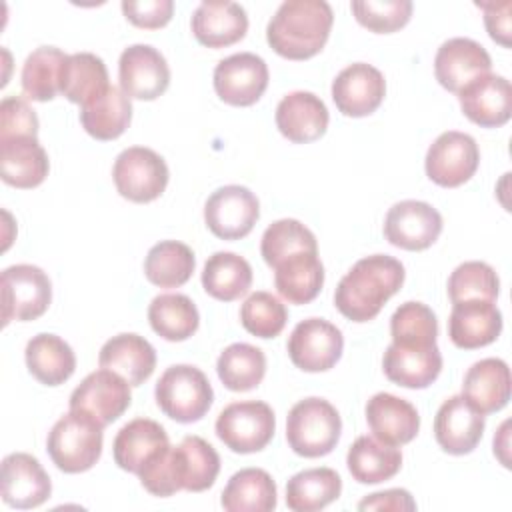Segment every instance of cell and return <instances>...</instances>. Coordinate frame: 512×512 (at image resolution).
I'll use <instances>...</instances> for the list:
<instances>
[{"label": "cell", "instance_id": "obj_1", "mask_svg": "<svg viewBox=\"0 0 512 512\" xmlns=\"http://www.w3.org/2000/svg\"><path fill=\"white\" fill-rule=\"evenodd\" d=\"M404 266L388 254L360 258L338 282L334 304L352 322L374 320L404 284Z\"/></svg>", "mask_w": 512, "mask_h": 512}, {"label": "cell", "instance_id": "obj_2", "mask_svg": "<svg viewBox=\"0 0 512 512\" xmlns=\"http://www.w3.org/2000/svg\"><path fill=\"white\" fill-rule=\"evenodd\" d=\"M332 22V8L324 0H286L270 18L266 40L276 54L306 60L324 48Z\"/></svg>", "mask_w": 512, "mask_h": 512}, {"label": "cell", "instance_id": "obj_3", "mask_svg": "<svg viewBox=\"0 0 512 512\" xmlns=\"http://www.w3.org/2000/svg\"><path fill=\"white\" fill-rule=\"evenodd\" d=\"M342 432L338 410L324 398L310 396L296 402L286 416V440L294 454L320 458L330 454Z\"/></svg>", "mask_w": 512, "mask_h": 512}, {"label": "cell", "instance_id": "obj_4", "mask_svg": "<svg viewBox=\"0 0 512 512\" xmlns=\"http://www.w3.org/2000/svg\"><path fill=\"white\" fill-rule=\"evenodd\" d=\"M102 430L92 418L70 410L48 432V456L66 474L86 472L102 454Z\"/></svg>", "mask_w": 512, "mask_h": 512}, {"label": "cell", "instance_id": "obj_5", "mask_svg": "<svg viewBox=\"0 0 512 512\" xmlns=\"http://www.w3.org/2000/svg\"><path fill=\"white\" fill-rule=\"evenodd\" d=\"M158 408L172 420L190 424L212 406L214 390L206 374L190 364H174L162 372L154 388Z\"/></svg>", "mask_w": 512, "mask_h": 512}, {"label": "cell", "instance_id": "obj_6", "mask_svg": "<svg viewBox=\"0 0 512 512\" xmlns=\"http://www.w3.org/2000/svg\"><path fill=\"white\" fill-rule=\"evenodd\" d=\"M214 428L226 448L238 454H252L268 446L276 430V418L266 402L242 400L228 404L218 414Z\"/></svg>", "mask_w": 512, "mask_h": 512}, {"label": "cell", "instance_id": "obj_7", "mask_svg": "<svg viewBox=\"0 0 512 512\" xmlns=\"http://www.w3.org/2000/svg\"><path fill=\"white\" fill-rule=\"evenodd\" d=\"M168 166L152 148L130 146L122 150L112 166V178L122 198L130 202H152L166 190Z\"/></svg>", "mask_w": 512, "mask_h": 512}, {"label": "cell", "instance_id": "obj_8", "mask_svg": "<svg viewBox=\"0 0 512 512\" xmlns=\"http://www.w3.org/2000/svg\"><path fill=\"white\" fill-rule=\"evenodd\" d=\"M52 300L48 274L34 264H14L2 272V318L28 322L40 318Z\"/></svg>", "mask_w": 512, "mask_h": 512}, {"label": "cell", "instance_id": "obj_9", "mask_svg": "<svg viewBox=\"0 0 512 512\" xmlns=\"http://www.w3.org/2000/svg\"><path fill=\"white\" fill-rule=\"evenodd\" d=\"M130 384L116 372L100 368L90 372L70 394V410L92 418L98 426L106 428L118 420L130 406Z\"/></svg>", "mask_w": 512, "mask_h": 512}, {"label": "cell", "instance_id": "obj_10", "mask_svg": "<svg viewBox=\"0 0 512 512\" xmlns=\"http://www.w3.org/2000/svg\"><path fill=\"white\" fill-rule=\"evenodd\" d=\"M480 164L476 140L458 130L442 132L428 148L424 168L426 176L444 188H456L468 182Z\"/></svg>", "mask_w": 512, "mask_h": 512}, {"label": "cell", "instance_id": "obj_11", "mask_svg": "<svg viewBox=\"0 0 512 512\" xmlns=\"http://www.w3.org/2000/svg\"><path fill=\"white\" fill-rule=\"evenodd\" d=\"M260 216V204L252 190L240 184L216 188L204 204L208 230L222 240H238L252 232Z\"/></svg>", "mask_w": 512, "mask_h": 512}, {"label": "cell", "instance_id": "obj_12", "mask_svg": "<svg viewBox=\"0 0 512 512\" xmlns=\"http://www.w3.org/2000/svg\"><path fill=\"white\" fill-rule=\"evenodd\" d=\"M286 348L296 368L304 372H324L340 360L344 336L340 328L324 318H306L294 326Z\"/></svg>", "mask_w": 512, "mask_h": 512}, {"label": "cell", "instance_id": "obj_13", "mask_svg": "<svg viewBox=\"0 0 512 512\" xmlns=\"http://www.w3.org/2000/svg\"><path fill=\"white\" fill-rule=\"evenodd\" d=\"M268 76V66L258 54H230L214 68V90L230 106H252L266 92Z\"/></svg>", "mask_w": 512, "mask_h": 512}, {"label": "cell", "instance_id": "obj_14", "mask_svg": "<svg viewBox=\"0 0 512 512\" xmlns=\"http://www.w3.org/2000/svg\"><path fill=\"white\" fill-rule=\"evenodd\" d=\"M118 80L128 98L156 100L170 84V68L154 46L132 44L120 54Z\"/></svg>", "mask_w": 512, "mask_h": 512}, {"label": "cell", "instance_id": "obj_15", "mask_svg": "<svg viewBox=\"0 0 512 512\" xmlns=\"http://www.w3.org/2000/svg\"><path fill=\"white\" fill-rule=\"evenodd\" d=\"M442 232L440 212L422 200L396 202L384 218L386 240L402 250H426Z\"/></svg>", "mask_w": 512, "mask_h": 512}, {"label": "cell", "instance_id": "obj_16", "mask_svg": "<svg viewBox=\"0 0 512 512\" xmlns=\"http://www.w3.org/2000/svg\"><path fill=\"white\" fill-rule=\"evenodd\" d=\"M492 68L486 48L472 38H448L440 44L434 56V74L442 88L460 92L472 80L488 74Z\"/></svg>", "mask_w": 512, "mask_h": 512}, {"label": "cell", "instance_id": "obj_17", "mask_svg": "<svg viewBox=\"0 0 512 512\" xmlns=\"http://www.w3.org/2000/svg\"><path fill=\"white\" fill-rule=\"evenodd\" d=\"M386 80L378 68L354 62L332 80V100L344 116L362 118L372 114L384 100Z\"/></svg>", "mask_w": 512, "mask_h": 512}, {"label": "cell", "instance_id": "obj_18", "mask_svg": "<svg viewBox=\"0 0 512 512\" xmlns=\"http://www.w3.org/2000/svg\"><path fill=\"white\" fill-rule=\"evenodd\" d=\"M2 500L10 508L28 510L50 498L52 482L40 460L26 452H12L2 460Z\"/></svg>", "mask_w": 512, "mask_h": 512}, {"label": "cell", "instance_id": "obj_19", "mask_svg": "<svg viewBox=\"0 0 512 512\" xmlns=\"http://www.w3.org/2000/svg\"><path fill=\"white\" fill-rule=\"evenodd\" d=\"M484 434V414H480L462 394L444 400L434 418L438 446L454 456L470 454Z\"/></svg>", "mask_w": 512, "mask_h": 512}, {"label": "cell", "instance_id": "obj_20", "mask_svg": "<svg viewBox=\"0 0 512 512\" xmlns=\"http://www.w3.org/2000/svg\"><path fill=\"white\" fill-rule=\"evenodd\" d=\"M468 120L482 128H498L512 116V86L500 74H484L458 92Z\"/></svg>", "mask_w": 512, "mask_h": 512}, {"label": "cell", "instance_id": "obj_21", "mask_svg": "<svg viewBox=\"0 0 512 512\" xmlns=\"http://www.w3.org/2000/svg\"><path fill=\"white\" fill-rule=\"evenodd\" d=\"M502 332V312L494 300H464L452 306L448 336L462 350H476L492 344Z\"/></svg>", "mask_w": 512, "mask_h": 512}, {"label": "cell", "instance_id": "obj_22", "mask_svg": "<svg viewBox=\"0 0 512 512\" xmlns=\"http://www.w3.org/2000/svg\"><path fill=\"white\" fill-rule=\"evenodd\" d=\"M276 126L284 138L296 144L318 140L328 128V108L312 92L294 90L276 106Z\"/></svg>", "mask_w": 512, "mask_h": 512}, {"label": "cell", "instance_id": "obj_23", "mask_svg": "<svg viewBox=\"0 0 512 512\" xmlns=\"http://www.w3.org/2000/svg\"><path fill=\"white\" fill-rule=\"evenodd\" d=\"M190 26L202 46L224 48L246 36L248 14L236 2H200L192 12Z\"/></svg>", "mask_w": 512, "mask_h": 512}, {"label": "cell", "instance_id": "obj_24", "mask_svg": "<svg viewBox=\"0 0 512 512\" xmlns=\"http://www.w3.org/2000/svg\"><path fill=\"white\" fill-rule=\"evenodd\" d=\"M366 422L374 438L392 446L408 444L420 430L418 410L390 392H378L368 400Z\"/></svg>", "mask_w": 512, "mask_h": 512}, {"label": "cell", "instance_id": "obj_25", "mask_svg": "<svg viewBox=\"0 0 512 512\" xmlns=\"http://www.w3.org/2000/svg\"><path fill=\"white\" fill-rule=\"evenodd\" d=\"M46 150L34 136L0 138V176L14 188H36L48 176Z\"/></svg>", "mask_w": 512, "mask_h": 512}, {"label": "cell", "instance_id": "obj_26", "mask_svg": "<svg viewBox=\"0 0 512 512\" xmlns=\"http://www.w3.org/2000/svg\"><path fill=\"white\" fill-rule=\"evenodd\" d=\"M384 374L390 382L404 388H428L442 370V354L432 346L390 344L382 358Z\"/></svg>", "mask_w": 512, "mask_h": 512}, {"label": "cell", "instance_id": "obj_27", "mask_svg": "<svg viewBox=\"0 0 512 512\" xmlns=\"http://www.w3.org/2000/svg\"><path fill=\"white\" fill-rule=\"evenodd\" d=\"M98 362L100 368L120 374L130 386H140L156 368V350L144 336L124 332L104 342Z\"/></svg>", "mask_w": 512, "mask_h": 512}, {"label": "cell", "instance_id": "obj_28", "mask_svg": "<svg viewBox=\"0 0 512 512\" xmlns=\"http://www.w3.org/2000/svg\"><path fill=\"white\" fill-rule=\"evenodd\" d=\"M168 446V434L158 422L150 418H134L118 430L112 454L122 470L138 476V472Z\"/></svg>", "mask_w": 512, "mask_h": 512}, {"label": "cell", "instance_id": "obj_29", "mask_svg": "<svg viewBox=\"0 0 512 512\" xmlns=\"http://www.w3.org/2000/svg\"><path fill=\"white\" fill-rule=\"evenodd\" d=\"M510 368L500 358H482L474 362L462 382V396L480 412L502 410L510 400Z\"/></svg>", "mask_w": 512, "mask_h": 512}, {"label": "cell", "instance_id": "obj_30", "mask_svg": "<svg viewBox=\"0 0 512 512\" xmlns=\"http://www.w3.org/2000/svg\"><path fill=\"white\" fill-rule=\"evenodd\" d=\"M324 284V266L318 252H296L274 266V286L290 304L312 302Z\"/></svg>", "mask_w": 512, "mask_h": 512}, {"label": "cell", "instance_id": "obj_31", "mask_svg": "<svg viewBox=\"0 0 512 512\" xmlns=\"http://www.w3.org/2000/svg\"><path fill=\"white\" fill-rule=\"evenodd\" d=\"M28 372L46 386L64 384L76 370L74 350L56 334H36L28 340L24 350Z\"/></svg>", "mask_w": 512, "mask_h": 512}, {"label": "cell", "instance_id": "obj_32", "mask_svg": "<svg viewBox=\"0 0 512 512\" xmlns=\"http://www.w3.org/2000/svg\"><path fill=\"white\" fill-rule=\"evenodd\" d=\"M346 466L356 482L378 484L400 472L402 452L374 436H358L348 448Z\"/></svg>", "mask_w": 512, "mask_h": 512}, {"label": "cell", "instance_id": "obj_33", "mask_svg": "<svg viewBox=\"0 0 512 512\" xmlns=\"http://www.w3.org/2000/svg\"><path fill=\"white\" fill-rule=\"evenodd\" d=\"M276 482L262 468H242L230 476L220 504L228 512H270L276 508Z\"/></svg>", "mask_w": 512, "mask_h": 512}, {"label": "cell", "instance_id": "obj_34", "mask_svg": "<svg viewBox=\"0 0 512 512\" xmlns=\"http://www.w3.org/2000/svg\"><path fill=\"white\" fill-rule=\"evenodd\" d=\"M110 88L108 70L100 56L92 52L70 54L62 66L60 92L74 104H88Z\"/></svg>", "mask_w": 512, "mask_h": 512}, {"label": "cell", "instance_id": "obj_35", "mask_svg": "<svg viewBox=\"0 0 512 512\" xmlns=\"http://www.w3.org/2000/svg\"><path fill=\"white\" fill-rule=\"evenodd\" d=\"M132 102L118 86L80 108L82 128L96 140H114L130 126Z\"/></svg>", "mask_w": 512, "mask_h": 512}, {"label": "cell", "instance_id": "obj_36", "mask_svg": "<svg viewBox=\"0 0 512 512\" xmlns=\"http://www.w3.org/2000/svg\"><path fill=\"white\" fill-rule=\"evenodd\" d=\"M342 478L332 468H308L286 484V506L294 512H316L338 500Z\"/></svg>", "mask_w": 512, "mask_h": 512}, {"label": "cell", "instance_id": "obj_37", "mask_svg": "<svg viewBox=\"0 0 512 512\" xmlns=\"http://www.w3.org/2000/svg\"><path fill=\"white\" fill-rule=\"evenodd\" d=\"M202 286L216 300H238L252 286V266L240 254L214 252L204 264Z\"/></svg>", "mask_w": 512, "mask_h": 512}, {"label": "cell", "instance_id": "obj_38", "mask_svg": "<svg viewBox=\"0 0 512 512\" xmlns=\"http://www.w3.org/2000/svg\"><path fill=\"white\" fill-rule=\"evenodd\" d=\"M148 322L164 340L182 342L198 330L200 314L186 294H158L148 306Z\"/></svg>", "mask_w": 512, "mask_h": 512}, {"label": "cell", "instance_id": "obj_39", "mask_svg": "<svg viewBox=\"0 0 512 512\" xmlns=\"http://www.w3.org/2000/svg\"><path fill=\"white\" fill-rule=\"evenodd\" d=\"M194 266L196 258L190 246L178 240H162L148 250L144 274L154 286L178 288L190 280Z\"/></svg>", "mask_w": 512, "mask_h": 512}, {"label": "cell", "instance_id": "obj_40", "mask_svg": "<svg viewBox=\"0 0 512 512\" xmlns=\"http://www.w3.org/2000/svg\"><path fill=\"white\" fill-rule=\"evenodd\" d=\"M216 372L228 390L248 392L262 382L266 374V356L258 346L234 342L218 356Z\"/></svg>", "mask_w": 512, "mask_h": 512}, {"label": "cell", "instance_id": "obj_41", "mask_svg": "<svg viewBox=\"0 0 512 512\" xmlns=\"http://www.w3.org/2000/svg\"><path fill=\"white\" fill-rule=\"evenodd\" d=\"M68 54L56 46H40L22 66V92L36 102H48L60 92L62 66Z\"/></svg>", "mask_w": 512, "mask_h": 512}, {"label": "cell", "instance_id": "obj_42", "mask_svg": "<svg viewBox=\"0 0 512 512\" xmlns=\"http://www.w3.org/2000/svg\"><path fill=\"white\" fill-rule=\"evenodd\" d=\"M296 252H318L316 236L300 220L282 218L264 230L260 240V254L270 268Z\"/></svg>", "mask_w": 512, "mask_h": 512}, {"label": "cell", "instance_id": "obj_43", "mask_svg": "<svg viewBox=\"0 0 512 512\" xmlns=\"http://www.w3.org/2000/svg\"><path fill=\"white\" fill-rule=\"evenodd\" d=\"M390 336L400 346H432L438 336L436 314L422 302H404L390 318Z\"/></svg>", "mask_w": 512, "mask_h": 512}, {"label": "cell", "instance_id": "obj_44", "mask_svg": "<svg viewBox=\"0 0 512 512\" xmlns=\"http://www.w3.org/2000/svg\"><path fill=\"white\" fill-rule=\"evenodd\" d=\"M184 472V490L204 492L208 490L220 472V456L212 444L200 436H184L178 444Z\"/></svg>", "mask_w": 512, "mask_h": 512}, {"label": "cell", "instance_id": "obj_45", "mask_svg": "<svg viewBox=\"0 0 512 512\" xmlns=\"http://www.w3.org/2000/svg\"><path fill=\"white\" fill-rule=\"evenodd\" d=\"M498 292V274L490 264L480 260L462 262L448 278V296L452 304L464 300H496Z\"/></svg>", "mask_w": 512, "mask_h": 512}, {"label": "cell", "instance_id": "obj_46", "mask_svg": "<svg viewBox=\"0 0 512 512\" xmlns=\"http://www.w3.org/2000/svg\"><path fill=\"white\" fill-rule=\"evenodd\" d=\"M286 320H288L286 306L276 296L264 290L252 292L240 308L242 326L258 338L278 336L284 330Z\"/></svg>", "mask_w": 512, "mask_h": 512}, {"label": "cell", "instance_id": "obj_47", "mask_svg": "<svg viewBox=\"0 0 512 512\" xmlns=\"http://www.w3.org/2000/svg\"><path fill=\"white\" fill-rule=\"evenodd\" d=\"M350 8L358 24L376 34L396 32L412 16L410 0H354Z\"/></svg>", "mask_w": 512, "mask_h": 512}, {"label": "cell", "instance_id": "obj_48", "mask_svg": "<svg viewBox=\"0 0 512 512\" xmlns=\"http://www.w3.org/2000/svg\"><path fill=\"white\" fill-rule=\"evenodd\" d=\"M138 478L152 496L166 498L178 490H184V472L178 446L164 448L138 472Z\"/></svg>", "mask_w": 512, "mask_h": 512}, {"label": "cell", "instance_id": "obj_49", "mask_svg": "<svg viewBox=\"0 0 512 512\" xmlns=\"http://www.w3.org/2000/svg\"><path fill=\"white\" fill-rule=\"evenodd\" d=\"M38 138V116L20 96H6L0 104V138Z\"/></svg>", "mask_w": 512, "mask_h": 512}, {"label": "cell", "instance_id": "obj_50", "mask_svg": "<svg viewBox=\"0 0 512 512\" xmlns=\"http://www.w3.org/2000/svg\"><path fill=\"white\" fill-rule=\"evenodd\" d=\"M124 16L138 28H162L170 22L174 12L172 0H124Z\"/></svg>", "mask_w": 512, "mask_h": 512}, {"label": "cell", "instance_id": "obj_51", "mask_svg": "<svg viewBox=\"0 0 512 512\" xmlns=\"http://www.w3.org/2000/svg\"><path fill=\"white\" fill-rule=\"evenodd\" d=\"M478 8L484 10V24L490 38L502 46H510V10L512 2H478Z\"/></svg>", "mask_w": 512, "mask_h": 512}, {"label": "cell", "instance_id": "obj_52", "mask_svg": "<svg viewBox=\"0 0 512 512\" xmlns=\"http://www.w3.org/2000/svg\"><path fill=\"white\" fill-rule=\"evenodd\" d=\"M358 510H390V512H412L416 510V502L412 494L404 488H390L382 492L368 494L358 502Z\"/></svg>", "mask_w": 512, "mask_h": 512}]
</instances>
